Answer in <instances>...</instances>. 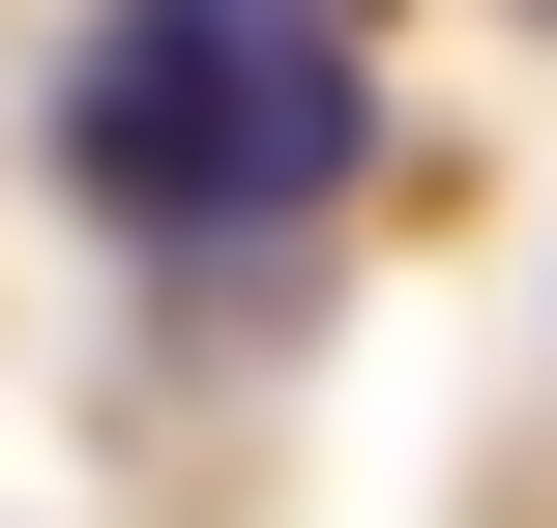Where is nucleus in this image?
Returning <instances> with one entry per match:
<instances>
[{
  "label": "nucleus",
  "mask_w": 557,
  "mask_h": 528,
  "mask_svg": "<svg viewBox=\"0 0 557 528\" xmlns=\"http://www.w3.org/2000/svg\"><path fill=\"white\" fill-rule=\"evenodd\" d=\"M29 147H59L88 235H147V265H264V235L352 206L382 59H352V0H88L59 88H29Z\"/></svg>",
  "instance_id": "f257e3e1"
}]
</instances>
